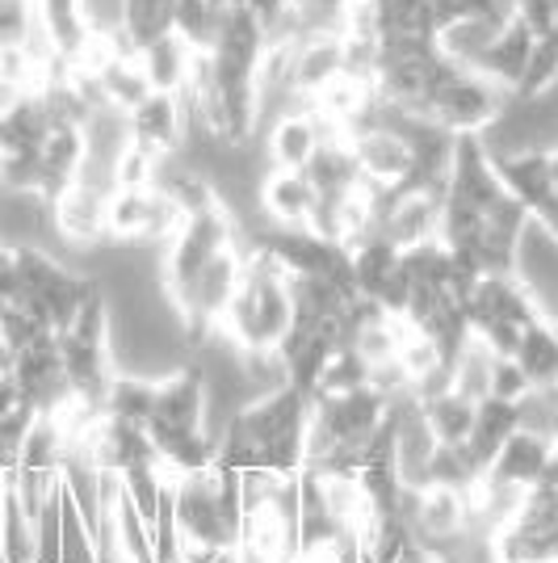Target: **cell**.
I'll return each instance as SVG.
<instances>
[{
    "label": "cell",
    "mask_w": 558,
    "mask_h": 563,
    "mask_svg": "<svg viewBox=\"0 0 558 563\" xmlns=\"http://www.w3.org/2000/svg\"><path fill=\"white\" fill-rule=\"evenodd\" d=\"M290 324H294L290 269L274 253L244 244V278L214 332H223L235 353H274Z\"/></svg>",
    "instance_id": "1"
},
{
    "label": "cell",
    "mask_w": 558,
    "mask_h": 563,
    "mask_svg": "<svg viewBox=\"0 0 558 563\" xmlns=\"http://www.w3.org/2000/svg\"><path fill=\"white\" fill-rule=\"evenodd\" d=\"M256 446V467L274 475H299L306 467V421L311 396L294 383H278L232 417Z\"/></svg>",
    "instance_id": "2"
},
{
    "label": "cell",
    "mask_w": 558,
    "mask_h": 563,
    "mask_svg": "<svg viewBox=\"0 0 558 563\" xmlns=\"http://www.w3.org/2000/svg\"><path fill=\"white\" fill-rule=\"evenodd\" d=\"M232 240H239V223H235V214L223 202H214L207 211L186 214V223L177 228V235L164 244L160 286H164V299L172 303L177 316H186L193 282L207 269V261L219 249H227Z\"/></svg>",
    "instance_id": "3"
},
{
    "label": "cell",
    "mask_w": 558,
    "mask_h": 563,
    "mask_svg": "<svg viewBox=\"0 0 558 563\" xmlns=\"http://www.w3.org/2000/svg\"><path fill=\"white\" fill-rule=\"evenodd\" d=\"M97 290V278L76 274L64 261H55L38 244H18V299L25 303L47 329L64 332L80 303Z\"/></svg>",
    "instance_id": "4"
},
{
    "label": "cell",
    "mask_w": 558,
    "mask_h": 563,
    "mask_svg": "<svg viewBox=\"0 0 558 563\" xmlns=\"http://www.w3.org/2000/svg\"><path fill=\"white\" fill-rule=\"evenodd\" d=\"M500 101H504V89H495L488 76L462 68V64H449L424 106V118H433L449 135H483Z\"/></svg>",
    "instance_id": "5"
},
{
    "label": "cell",
    "mask_w": 558,
    "mask_h": 563,
    "mask_svg": "<svg viewBox=\"0 0 558 563\" xmlns=\"http://www.w3.org/2000/svg\"><path fill=\"white\" fill-rule=\"evenodd\" d=\"M239 278H244V240H232L227 249H219L207 261V269L193 282V295H189V307L186 316H181L193 336L219 329L223 311H227V303H232L235 290H239Z\"/></svg>",
    "instance_id": "6"
},
{
    "label": "cell",
    "mask_w": 558,
    "mask_h": 563,
    "mask_svg": "<svg viewBox=\"0 0 558 563\" xmlns=\"http://www.w3.org/2000/svg\"><path fill=\"white\" fill-rule=\"evenodd\" d=\"M34 34L59 68H76L97 38L89 0H34Z\"/></svg>",
    "instance_id": "7"
},
{
    "label": "cell",
    "mask_w": 558,
    "mask_h": 563,
    "mask_svg": "<svg viewBox=\"0 0 558 563\" xmlns=\"http://www.w3.org/2000/svg\"><path fill=\"white\" fill-rule=\"evenodd\" d=\"M9 375L18 378L22 396L38 408V412H55L64 399L71 396L68 378H64V353H59V332H43L30 345L13 353Z\"/></svg>",
    "instance_id": "8"
},
{
    "label": "cell",
    "mask_w": 558,
    "mask_h": 563,
    "mask_svg": "<svg viewBox=\"0 0 558 563\" xmlns=\"http://www.w3.org/2000/svg\"><path fill=\"white\" fill-rule=\"evenodd\" d=\"M550 459H555V433L537 429V424H521L509 442L495 450V459L488 463L483 475H488L491 484H500V488L525 493V488H534L537 479L546 475Z\"/></svg>",
    "instance_id": "9"
},
{
    "label": "cell",
    "mask_w": 558,
    "mask_h": 563,
    "mask_svg": "<svg viewBox=\"0 0 558 563\" xmlns=\"http://www.w3.org/2000/svg\"><path fill=\"white\" fill-rule=\"evenodd\" d=\"M327 135H341V131H332L311 106L286 110V114H278L260 131L265 156H269L274 168H306V161L320 152V143H324Z\"/></svg>",
    "instance_id": "10"
},
{
    "label": "cell",
    "mask_w": 558,
    "mask_h": 563,
    "mask_svg": "<svg viewBox=\"0 0 558 563\" xmlns=\"http://www.w3.org/2000/svg\"><path fill=\"white\" fill-rule=\"evenodd\" d=\"M105 198L101 189L85 186V181H71L68 189H59L51 198V228L64 244L76 249H93L101 240H110L105 232Z\"/></svg>",
    "instance_id": "11"
},
{
    "label": "cell",
    "mask_w": 558,
    "mask_h": 563,
    "mask_svg": "<svg viewBox=\"0 0 558 563\" xmlns=\"http://www.w3.org/2000/svg\"><path fill=\"white\" fill-rule=\"evenodd\" d=\"M126 122H131V143H140V147L156 152V156L177 152L181 140H186V106H181V93L152 89V93L140 97L126 110Z\"/></svg>",
    "instance_id": "12"
},
{
    "label": "cell",
    "mask_w": 558,
    "mask_h": 563,
    "mask_svg": "<svg viewBox=\"0 0 558 563\" xmlns=\"http://www.w3.org/2000/svg\"><path fill=\"white\" fill-rule=\"evenodd\" d=\"M442 446L433 424L424 417L416 399L399 396L395 399V471L403 484L424 488L428 484V463H433V450Z\"/></svg>",
    "instance_id": "13"
},
{
    "label": "cell",
    "mask_w": 558,
    "mask_h": 563,
    "mask_svg": "<svg viewBox=\"0 0 558 563\" xmlns=\"http://www.w3.org/2000/svg\"><path fill=\"white\" fill-rule=\"evenodd\" d=\"M256 207L265 214V223L274 228H306L311 211H315V186L306 181L303 168H274L265 173Z\"/></svg>",
    "instance_id": "14"
},
{
    "label": "cell",
    "mask_w": 558,
    "mask_h": 563,
    "mask_svg": "<svg viewBox=\"0 0 558 563\" xmlns=\"http://www.w3.org/2000/svg\"><path fill=\"white\" fill-rule=\"evenodd\" d=\"M147 421L177 429H207V375L202 366H181L156 383V404Z\"/></svg>",
    "instance_id": "15"
},
{
    "label": "cell",
    "mask_w": 558,
    "mask_h": 563,
    "mask_svg": "<svg viewBox=\"0 0 558 563\" xmlns=\"http://www.w3.org/2000/svg\"><path fill=\"white\" fill-rule=\"evenodd\" d=\"M290 68H294V89L306 106L324 93L332 80L345 76V43L341 34H306L290 51Z\"/></svg>",
    "instance_id": "16"
},
{
    "label": "cell",
    "mask_w": 558,
    "mask_h": 563,
    "mask_svg": "<svg viewBox=\"0 0 558 563\" xmlns=\"http://www.w3.org/2000/svg\"><path fill=\"white\" fill-rule=\"evenodd\" d=\"M534 43H537L534 34L516 22V18H509V22L500 25V34L491 38V47L483 51V59H479V68H475V71H479V76H488L495 89L512 93V89L521 85L525 68H529Z\"/></svg>",
    "instance_id": "17"
},
{
    "label": "cell",
    "mask_w": 558,
    "mask_h": 563,
    "mask_svg": "<svg viewBox=\"0 0 558 563\" xmlns=\"http://www.w3.org/2000/svg\"><path fill=\"white\" fill-rule=\"evenodd\" d=\"M198 55L202 51L189 47L181 34H160L156 43H147V47L140 51V64L143 71H147V85L152 89H160V93H181L189 85V76H193V68H198Z\"/></svg>",
    "instance_id": "18"
},
{
    "label": "cell",
    "mask_w": 558,
    "mask_h": 563,
    "mask_svg": "<svg viewBox=\"0 0 558 563\" xmlns=\"http://www.w3.org/2000/svg\"><path fill=\"white\" fill-rule=\"evenodd\" d=\"M306 181L315 186L320 198H332V194H349L353 186H361V168H357V156H353L349 135H327L320 143V152L306 161Z\"/></svg>",
    "instance_id": "19"
},
{
    "label": "cell",
    "mask_w": 558,
    "mask_h": 563,
    "mask_svg": "<svg viewBox=\"0 0 558 563\" xmlns=\"http://www.w3.org/2000/svg\"><path fill=\"white\" fill-rule=\"evenodd\" d=\"M516 362L525 378L534 383V391H558V316L546 311L542 320H534L525 336H521V350Z\"/></svg>",
    "instance_id": "20"
},
{
    "label": "cell",
    "mask_w": 558,
    "mask_h": 563,
    "mask_svg": "<svg viewBox=\"0 0 558 563\" xmlns=\"http://www.w3.org/2000/svg\"><path fill=\"white\" fill-rule=\"evenodd\" d=\"M521 424H525V408H521V404H509V399H495V396L479 399V408H475V429H470L466 446L483 463V471H488V463L495 459V450L504 446Z\"/></svg>",
    "instance_id": "21"
},
{
    "label": "cell",
    "mask_w": 558,
    "mask_h": 563,
    "mask_svg": "<svg viewBox=\"0 0 558 563\" xmlns=\"http://www.w3.org/2000/svg\"><path fill=\"white\" fill-rule=\"evenodd\" d=\"M420 555V542L412 534V526L395 514H378L370 521V530L361 534L357 547V563H408Z\"/></svg>",
    "instance_id": "22"
},
{
    "label": "cell",
    "mask_w": 558,
    "mask_h": 563,
    "mask_svg": "<svg viewBox=\"0 0 558 563\" xmlns=\"http://www.w3.org/2000/svg\"><path fill=\"white\" fill-rule=\"evenodd\" d=\"M168 30H172V0H122V22L110 38L131 51H143Z\"/></svg>",
    "instance_id": "23"
},
{
    "label": "cell",
    "mask_w": 558,
    "mask_h": 563,
    "mask_svg": "<svg viewBox=\"0 0 558 563\" xmlns=\"http://www.w3.org/2000/svg\"><path fill=\"white\" fill-rule=\"evenodd\" d=\"M0 555L9 563H38V526L22 509L13 484L4 493V505H0Z\"/></svg>",
    "instance_id": "24"
},
{
    "label": "cell",
    "mask_w": 558,
    "mask_h": 563,
    "mask_svg": "<svg viewBox=\"0 0 558 563\" xmlns=\"http://www.w3.org/2000/svg\"><path fill=\"white\" fill-rule=\"evenodd\" d=\"M420 408H424V417L433 424L437 442H466L470 429H475V408H479V404L466 399L462 391H454V387H445V391H437L433 399H424Z\"/></svg>",
    "instance_id": "25"
},
{
    "label": "cell",
    "mask_w": 558,
    "mask_h": 563,
    "mask_svg": "<svg viewBox=\"0 0 558 563\" xmlns=\"http://www.w3.org/2000/svg\"><path fill=\"white\" fill-rule=\"evenodd\" d=\"M491 362H495V353L470 332V341H466L458 357L449 362V387L454 391H462L466 399H488L491 396Z\"/></svg>",
    "instance_id": "26"
},
{
    "label": "cell",
    "mask_w": 558,
    "mask_h": 563,
    "mask_svg": "<svg viewBox=\"0 0 558 563\" xmlns=\"http://www.w3.org/2000/svg\"><path fill=\"white\" fill-rule=\"evenodd\" d=\"M479 479H483V463L470 454V446H466V442H442V446L433 450V463H428V484H442V488L470 493Z\"/></svg>",
    "instance_id": "27"
},
{
    "label": "cell",
    "mask_w": 558,
    "mask_h": 563,
    "mask_svg": "<svg viewBox=\"0 0 558 563\" xmlns=\"http://www.w3.org/2000/svg\"><path fill=\"white\" fill-rule=\"evenodd\" d=\"M152 404H156V383H152V378L118 375V371H114V378H110V391H105V404H101V412L122 417V421L147 424V417H152Z\"/></svg>",
    "instance_id": "28"
},
{
    "label": "cell",
    "mask_w": 558,
    "mask_h": 563,
    "mask_svg": "<svg viewBox=\"0 0 558 563\" xmlns=\"http://www.w3.org/2000/svg\"><path fill=\"white\" fill-rule=\"evenodd\" d=\"M366 383H370V362L353 350V345H345V350H336L324 362L320 383H315V396H341V391H357Z\"/></svg>",
    "instance_id": "29"
},
{
    "label": "cell",
    "mask_w": 558,
    "mask_h": 563,
    "mask_svg": "<svg viewBox=\"0 0 558 563\" xmlns=\"http://www.w3.org/2000/svg\"><path fill=\"white\" fill-rule=\"evenodd\" d=\"M223 9H214L210 0H172V34H181L189 47L207 51L214 30H219Z\"/></svg>",
    "instance_id": "30"
},
{
    "label": "cell",
    "mask_w": 558,
    "mask_h": 563,
    "mask_svg": "<svg viewBox=\"0 0 558 563\" xmlns=\"http://www.w3.org/2000/svg\"><path fill=\"white\" fill-rule=\"evenodd\" d=\"M34 421H38V408H34V404H18L13 412L0 417V471H4V475H13V467H18Z\"/></svg>",
    "instance_id": "31"
},
{
    "label": "cell",
    "mask_w": 558,
    "mask_h": 563,
    "mask_svg": "<svg viewBox=\"0 0 558 563\" xmlns=\"http://www.w3.org/2000/svg\"><path fill=\"white\" fill-rule=\"evenodd\" d=\"M43 332H55V329H47L34 311L25 303H4L0 307V336L9 341V350L18 353L22 345H30L34 336H43Z\"/></svg>",
    "instance_id": "32"
},
{
    "label": "cell",
    "mask_w": 558,
    "mask_h": 563,
    "mask_svg": "<svg viewBox=\"0 0 558 563\" xmlns=\"http://www.w3.org/2000/svg\"><path fill=\"white\" fill-rule=\"evenodd\" d=\"M491 396L509 399V404H525V399L534 396V383L525 378L516 357H495L491 362Z\"/></svg>",
    "instance_id": "33"
},
{
    "label": "cell",
    "mask_w": 558,
    "mask_h": 563,
    "mask_svg": "<svg viewBox=\"0 0 558 563\" xmlns=\"http://www.w3.org/2000/svg\"><path fill=\"white\" fill-rule=\"evenodd\" d=\"M0 299L13 303L18 299V244L0 235Z\"/></svg>",
    "instance_id": "34"
},
{
    "label": "cell",
    "mask_w": 558,
    "mask_h": 563,
    "mask_svg": "<svg viewBox=\"0 0 558 563\" xmlns=\"http://www.w3.org/2000/svg\"><path fill=\"white\" fill-rule=\"evenodd\" d=\"M239 4H244L248 13H256V18L265 22V30H269L274 22H281V18L290 13V0H239Z\"/></svg>",
    "instance_id": "35"
},
{
    "label": "cell",
    "mask_w": 558,
    "mask_h": 563,
    "mask_svg": "<svg viewBox=\"0 0 558 563\" xmlns=\"http://www.w3.org/2000/svg\"><path fill=\"white\" fill-rule=\"evenodd\" d=\"M18 404H30V399L22 396V387H18V378L0 375V417H4V412H13Z\"/></svg>",
    "instance_id": "36"
},
{
    "label": "cell",
    "mask_w": 558,
    "mask_h": 563,
    "mask_svg": "<svg viewBox=\"0 0 558 563\" xmlns=\"http://www.w3.org/2000/svg\"><path fill=\"white\" fill-rule=\"evenodd\" d=\"M9 366H13V350H9V341L0 336V375H9Z\"/></svg>",
    "instance_id": "37"
},
{
    "label": "cell",
    "mask_w": 558,
    "mask_h": 563,
    "mask_svg": "<svg viewBox=\"0 0 558 563\" xmlns=\"http://www.w3.org/2000/svg\"><path fill=\"white\" fill-rule=\"evenodd\" d=\"M4 493H9V475L0 471V505H4Z\"/></svg>",
    "instance_id": "38"
},
{
    "label": "cell",
    "mask_w": 558,
    "mask_h": 563,
    "mask_svg": "<svg viewBox=\"0 0 558 563\" xmlns=\"http://www.w3.org/2000/svg\"><path fill=\"white\" fill-rule=\"evenodd\" d=\"M0 563H9V560H4V555H0Z\"/></svg>",
    "instance_id": "39"
},
{
    "label": "cell",
    "mask_w": 558,
    "mask_h": 563,
    "mask_svg": "<svg viewBox=\"0 0 558 563\" xmlns=\"http://www.w3.org/2000/svg\"><path fill=\"white\" fill-rule=\"evenodd\" d=\"M0 307H4V299H0Z\"/></svg>",
    "instance_id": "40"
},
{
    "label": "cell",
    "mask_w": 558,
    "mask_h": 563,
    "mask_svg": "<svg viewBox=\"0 0 558 563\" xmlns=\"http://www.w3.org/2000/svg\"><path fill=\"white\" fill-rule=\"evenodd\" d=\"M232 563H239V560H232Z\"/></svg>",
    "instance_id": "41"
},
{
    "label": "cell",
    "mask_w": 558,
    "mask_h": 563,
    "mask_svg": "<svg viewBox=\"0 0 558 563\" xmlns=\"http://www.w3.org/2000/svg\"><path fill=\"white\" fill-rule=\"evenodd\" d=\"M177 563H181V560H177Z\"/></svg>",
    "instance_id": "42"
}]
</instances>
